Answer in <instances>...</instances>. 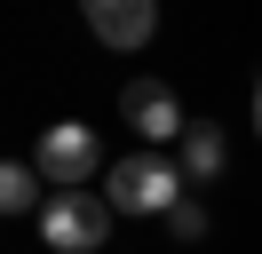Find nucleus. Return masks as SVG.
Listing matches in <instances>:
<instances>
[{
    "instance_id": "nucleus-1",
    "label": "nucleus",
    "mask_w": 262,
    "mask_h": 254,
    "mask_svg": "<svg viewBox=\"0 0 262 254\" xmlns=\"http://www.w3.org/2000/svg\"><path fill=\"white\" fill-rule=\"evenodd\" d=\"M183 199H191V183L175 159H159V151L112 159V215H175Z\"/></svg>"
},
{
    "instance_id": "nucleus-2",
    "label": "nucleus",
    "mask_w": 262,
    "mask_h": 254,
    "mask_svg": "<svg viewBox=\"0 0 262 254\" xmlns=\"http://www.w3.org/2000/svg\"><path fill=\"white\" fill-rule=\"evenodd\" d=\"M40 238H48V254H96L112 238V206L96 190H56L40 206Z\"/></svg>"
},
{
    "instance_id": "nucleus-3",
    "label": "nucleus",
    "mask_w": 262,
    "mask_h": 254,
    "mask_svg": "<svg viewBox=\"0 0 262 254\" xmlns=\"http://www.w3.org/2000/svg\"><path fill=\"white\" fill-rule=\"evenodd\" d=\"M32 167L48 175L56 190H80V183H96V175H103V143H96V127H80V119H56V127H40V143H32Z\"/></svg>"
},
{
    "instance_id": "nucleus-4",
    "label": "nucleus",
    "mask_w": 262,
    "mask_h": 254,
    "mask_svg": "<svg viewBox=\"0 0 262 254\" xmlns=\"http://www.w3.org/2000/svg\"><path fill=\"white\" fill-rule=\"evenodd\" d=\"M119 119H127L143 143H183L191 135V119H183V103H175L167 79H127V88H119Z\"/></svg>"
},
{
    "instance_id": "nucleus-5",
    "label": "nucleus",
    "mask_w": 262,
    "mask_h": 254,
    "mask_svg": "<svg viewBox=\"0 0 262 254\" xmlns=\"http://www.w3.org/2000/svg\"><path fill=\"white\" fill-rule=\"evenodd\" d=\"M88 32L103 48H143L159 32V0H88Z\"/></svg>"
},
{
    "instance_id": "nucleus-6",
    "label": "nucleus",
    "mask_w": 262,
    "mask_h": 254,
    "mask_svg": "<svg viewBox=\"0 0 262 254\" xmlns=\"http://www.w3.org/2000/svg\"><path fill=\"white\" fill-rule=\"evenodd\" d=\"M223 127H207V119H191V135L175 143V167H183V183H214L223 175Z\"/></svg>"
},
{
    "instance_id": "nucleus-7",
    "label": "nucleus",
    "mask_w": 262,
    "mask_h": 254,
    "mask_svg": "<svg viewBox=\"0 0 262 254\" xmlns=\"http://www.w3.org/2000/svg\"><path fill=\"white\" fill-rule=\"evenodd\" d=\"M40 183H48V175L32 167V159H8V167H0V206H8V215H40Z\"/></svg>"
},
{
    "instance_id": "nucleus-8",
    "label": "nucleus",
    "mask_w": 262,
    "mask_h": 254,
    "mask_svg": "<svg viewBox=\"0 0 262 254\" xmlns=\"http://www.w3.org/2000/svg\"><path fill=\"white\" fill-rule=\"evenodd\" d=\"M167 222H175V238H207V206H199V199H183Z\"/></svg>"
},
{
    "instance_id": "nucleus-9",
    "label": "nucleus",
    "mask_w": 262,
    "mask_h": 254,
    "mask_svg": "<svg viewBox=\"0 0 262 254\" xmlns=\"http://www.w3.org/2000/svg\"><path fill=\"white\" fill-rule=\"evenodd\" d=\"M254 135H262V79H254Z\"/></svg>"
}]
</instances>
